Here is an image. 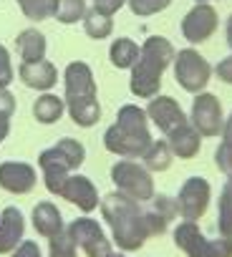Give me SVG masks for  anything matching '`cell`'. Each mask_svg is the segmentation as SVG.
<instances>
[{
	"instance_id": "6",
	"label": "cell",
	"mask_w": 232,
	"mask_h": 257,
	"mask_svg": "<svg viewBox=\"0 0 232 257\" xmlns=\"http://www.w3.org/2000/svg\"><path fill=\"white\" fill-rule=\"evenodd\" d=\"M174 244L187 257H232V237L217 234L214 239L204 237L197 222L182 219L174 227Z\"/></svg>"
},
{
	"instance_id": "30",
	"label": "cell",
	"mask_w": 232,
	"mask_h": 257,
	"mask_svg": "<svg viewBox=\"0 0 232 257\" xmlns=\"http://www.w3.org/2000/svg\"><path fill=\"white\" fill-rule=\"evenodd\" d=\"M152 209L167 219V222H174L179 217V207H177V197H169V194H154L152 199Z\"/></svg>"
},
{
	"instance_id": "12",
	"label": "cell",
	"mask_w": 232,
	"mask_h": 257,
	"mask_svg": "<svg viewBox=\"0 0 232 257\" xmlns=\"http://www.w3.org/2000/svg\"><path fill=\"white\" fill-rule=\"evenodd\" d=\"M219 28V16L212 3H194V8L182 18V36L189 46L207 43Z\"/></svg>"
},
{
	"instance_id": "3",
	"label": "cell",
	"mask_w": 232,
	"mask_h": 257,
	"mask_svg": "<svg viewBox=\"0 0 232 257\" xmlns=\"http://www.w3.org/2000/svg\"><path fill=\"white\" fill-rule=\"evenodd\" d=\"M63 101L66 113L81 128H91L101 118L98 88L93 71L86 61H71L63 71Z\"/></svg>"
},
{
	"instance_id": "29",
	"label": "cell",
	"mask_w": 232,
	"mask_h": 257,
	"mask_svg": "<svg viewBox=\"0 0 232 257\" xmlns=\"http://www.w3.org/2000/svg\"><path fill=\"white\" fill-rule=\"evenodd\" d=\"M127 6L137 18H149V16L167 11L172 6V0H127Z\"/></svg>"
},
{
	"instance_id": "35",
	"label": "cell",
	"mask_w": 232,
	"mask_h": 257,
	"mask_svg": "<svg viewBox=\"0 0 232 257\" xmlns=\"http://www.w3.org/2000/svg\"><path fill=\"white\" fill-rule=\"evenodd\" d=\"M16 108H18L16 96L8 88H0V118H13Z\"/></svg>"
},
{
	"instance_id": "34",
	"label": "cell",
	"mask_w": 232,
	"mask_h": 257,
	"mask_svg": "<svg viewBox=\"0 0 232 257\" xmlns=\"http://www.w3.org/2000/svg\"><path fill=\"white\" fill-rule=\"evenodd\" d=\"M8 257H46V254H43V249L36 239H23Z\"/></svg>"
},
{
	"instance_id": "24",
	"label": "cell",
	"mask_w": 232,
	"mask_h": 257,
	"mask_svg": "<svg viewBox=\"0 0 232 257\" xmlns=\"http://www.w3.org/2000/svg\"><path fill=\"white\" fill-rule=\"evenodd\" d=\"M217 234L232 237V174L224 179L217 199Z\"/></svg>"
},
{
	"instance_id": "25",
	"label": "cell",
	"mask_w": 232,
	"mask_h": 257,
	"mask_svg": "<svg viewBox=\"0 0 232 257\" xmlns=\"http://www.w3.org/2000/svg\"><path fill=\"white\" fill-rule=\"evenodd\" d=\"M86 13H88L86 0H53L51 18H56L61 26H73V23H81Z\"/></svg>"
},
{
	"instance_id": "23",
	"label": "cell",
	"mask_w": 232,
	"mask_h": 257,
	"mask_svg": "<svg viewBox=\"0 0 232 257\" xmlns=\"http://www.w3.org/2000/svg\"><path fill=\"white\" fill-rule=\"evenodd\" d=\"M139 159H142V164H144L152 174H159V172H167V169L172 167L174 154H172V149H169L167 139H154Z\"/></svg>"
},
{
	"instance_id": "15",
	"label": "cell",
	"mask_w": 232,
	"mask_h": 257,
	"mask_svg": "<svg viewBox=\"0 0 232 257\" xmlns=\"http://www.w3.org/2000/svg\"><path fill=\"white\" fill-rule=\"evenodd\" d=\"M61 199H66L68 204H73L76 209H81L83 214L96 212L98 204H101V194H98L96 184L91 182V177L78 174V172H73L66 179V184L61 189Z\"/></svg>"
},
{
	"instance_id": "38",
	"label": "cell",
	"mask_w": 232,
	"mask_h": 257,
	"mask_svg": "<svg viewBox=\"0 0 232 257\" xmlns=\"http://www.w3.org/2000/svg\"><path fill=\"white\" fill-rule=\"evenodd\" d=\"M222 142H227V144H232V113L224 118V126H222Z\"/></svg>"
},
{
	"instance_id": "26",
	"label": "cell",
	"mask_w": 232,
	"mask_h": 257,
	"mask_svg": "<svg viewBox=\"0 0 232 257\" xmlns=\"http://www.w3.org/2000/svg\"><path fill=\"white\" fill-rule=\"evenodd\" d=\"M81 23H83L86 36L93 38V41H106V38L113 33V18L98 13L96 8H88V13H86V18H83Z\"/></svg>"
},
{
	"instance_id": "9",
	"label": "cell",
	"mask_w": 232,
	"mask_h": 257,
	"mask_svg": "<svg viewBox=\"0 0 232 257\" xmlns=\"http://www.w3.org/2000/svg\"><path fill=\"white\" fill-rule=\"evenodd\" d=\"M66 229H68V234L73 237V242L78 244V249L86 257H108L113 252V242L103 232L101 222H96L91 214L76 217L73 222L66 224Z\"/></svg>"
},
{
	"instance_id": "19",
	"label": "cell",
	"mask_w": 232,
	"mask_h": 257,
	"mask_svg": "<svg viewBox=\"0 0 232 257\" xmlns=\"http://www.w3.org/2000/svg\"><path fill=\"white\" fill-rule=\"evenodd\" d=\"M202 139L204 137L187 121V123H182L179 128H174V132L167 137V144H169V149H172V154L177 159H194L202 152Z\"/></svg>"
},
{
	"instance_id": "33",
	"label": "cell",
	"mask_w": 232,
	"mask_h": 257,
	"mask_svg": "<svg viewBox=\"0 0 232 257\" xmlns=\"http://www.w3.org/2000/svg\"><path fill=\"white\" fill-rule=\"evenodd\" d=\"M214 164H217V169H219L224 177L232 174V144L222 142V144L217 147V152H214Z\"/></svg>"
},
{
	"instance_id": "8",
	"label": "cell",
	"mask_w": 232,
	"mask_h": 257,
	"mask_svg": "<svg viewBox=\"0 0 232 257\" xmlns=\"http://www.w3.org/2000/svg\"><path fill=\"white\" fill-rule=\"evenodd\" d=\"M174 81L192 96L207 91L209 81H212V66L209 61L197 51V48H182L174 56Z\"/></svg>"
},
{
	"instance_id": "2",
	"label": "cell",
	"mask_w": 232,
	"mask_h": 257,
	"mask_svg": "<svg viewBox=\"0 0 232 257\" xmlns=\"http://www.w3.org/2000/svg\"><path fill=\"white\" fill-rule=\"evenodd\" d=\"M154 142L149 132L147 108L137 103H124L116 113V121L103 132V147L108 154L122 159H139Z\"/></svg>"
},
{
	"instance_id": "40",
	"label": "cell",
	"mask_w": 232,
	"mask_h": 257,
	"mask_svg": "<svg viewBox=\"0 0 232 257\" xmlns=\"http://www.w3.org/2000/svg\"><path fill=\"white\" fill-rule=\"evenodd\" d=\"M224 38H227V46L232 48V13H229V18L224 23Z\"/></svg>"
},
{
	"instance_id": "17",
	"label": "cell",
	"mask_w": 232,
	"mask_h": 257,
	"mask_svg": "<svg viewBox=\"0 0 232 257\" xmlns=\"http://www.w3.org/2000/svg\"><path fill=\"white\" fill-rule=\"evenodd\" d=\"M26 239V214L21 207L8 204L0 209V254H11Z\"/></svg>"
},
{
	"instance_id": "42",
	"label": "cell",
	"mask_w": 232,
	"mask_h": 257,
	"mask_svg": "<svg viewBox=\"0 0 232 257\" xmlns=\"http://www.w3.org/2000/svg\"><path fill=\"white\" fill-rule=\"evenodd\" d=\"M194 3H209V0H194Z\"/></svg>"
},
{
	"instance_id": "10",
	"label": "cell",
	"mask_w": 232,
	"mask_h": 257,
	"mask_svg": "<svg viewBox=\"0 0 232 257\" xmlns=\"http://www.w3.org/2000/svg\"><path fill=\"white\" fill-rule=\"evenodd\" d=\"M212 202V184L204 177H189L177 192V207L179 217L187 222H199Z\"/></svg>"
},
{
	"instance_id": "28",
	"label": "cell",
	"mask_w": 232,
	"mask_h": 257,
	"mask_svg": "<svg viewBox=\"0 0 232 257\" xmlns=\"http://www.w3.org/2000/svg\"><path fill=\"white\" fill-rule=\"evenodd\" d=\"M21 13L28 18V21H48L51 13H53V0H16Z\"/></svg>"
},
{
	"instance_id": "7",
	"label": "cell",
	"mask_w": 232,
	"mask_h": 257,
	"mask_svg": "<svg viewBox=\"0 0 232 257\" xmlns=\"http://www.w3.org/2000/svg\"><path fill=\"white\" fill-rule=\"evenodd\" d=\"M111 182L116 192H122L137 202H152L157 189H154V174L137 159H122L113 162L111 167Z\"/></svg>"
},
{
	"instance_id": "5",
	"label": "cell",
	"mask_w": 232,
	"mask_h": 257,
	"mask_svg": "<svg viewBox=\"0 0 232 257\" xmlns=\"http://www.w3.org/2000/svg\"><path fill=\"white\" fill-rule=\"evenodd\" d=\"M83 162H86V147L73 137H63L53 147L43 149L38 154V172H41V182L48 189V194L61 197L66 179L73 172H78Z\"/></svg>"
},
{
	"instance_id": "27",
	"label": "cell",
	"mask_w": 232,
	"mask_h": 257,
	"mask_svg": "<svg viewBox=\"0 0 232 257\" xmlns=\"http://www.w3.org/2000/svg\"><path fill=\"white\" fill-rule=\"evenodd\" d=\"M46 257H78V244L73 242L68 229H63V232H58L48 239Z\"/></svg>"
},
{
	"instance_id": "20",
	"label": "cell",
	"mask_w": 232,
	"mask_h": 257,
	"mask_svg": "<svg viewBox=\"0 0 232 257\" xmlns=\"http://www.w3.org/2000/svg\"><path fill=\"white\" fill-rule=\"evenodd\" d=\"M16 51H18L21 61H41V58H46V51H48L46 33L38 31V28H23L16 36Z\"/></svg>"
},
{
	"instance_id": "13",
	"label": "cell",
	"mask_w": 232,
	"mask_h": 257,
	"mask_svg": "<svg viewBox=\"0 0 232 257\" xmlns=\"http://www.w3.org/2000/svg\"><path fill=\"white\" fill-rule=\"evenodd\" d=\"M41 182V172L31 164V162H0V189L23 197L31 194L36 189V184Z\"/></svg>"
},
{
	"instance_id": "41",
	"label": "cell",
	"mask_w": 232,
	"mask_h": 257,
	"mask_svg": "<svg viewBox=\"0 0 232 257\" xmlns=\"http://www.w3.org/2000/svg\"><path fill=\"white\" fill-rule=\"evenodd\" d=\"M108 257H129V252H122V249H113Z\"/></svg>"
},
{
	"instance_id": "18",
	"label": "cell",
	"mask_w": 232,
	"mask_h": 257,
	"mask_svg": "<svg viewBox=\"0 0 232 257\" xmlns=\"http://www.w3.org/2000/svg\"><path fill=\"white\" fill-rule=\"evenodd\" d=\"M31 224H33L38 237L51 239L53 234L63 232L68 222H63V214L56 207V202H36V207L31 212Z\"/></svg>"
},
{
	"instance_id": "16",
	"label": "cell",
	"mask_w": 232,
	"mask_h": 257,
	"mask_svg": "<svg viewBox=\"0 0 232 257\" xmlns=\"http://www.w3.org/2000/svg\"><path fill=\"white\" fill-rule=\"evenodd\" d=\"M18 78L26 88L31 91H38V93H46V91H53L61 73L58 68L48 61V58H41V61H23L18 66Z\"/></svg>"
},
{
	"instance_id": "32",
	"label": "cell",
	"mask_w": 232,
	"mask_h": 257,
	"mask_svg": "<svg viewBox=\"0 0 232 257\" xmlns=\"http://www.w3.org/2000/svg\"><path fill=\"white\" fill-rule=\"evenodd\" d=\"M144 222H147L149 237H162V234H167V229H169V222H167V219H162L152 207H149V209H144Z\"/></svg>"
},
{
	"instance_id": "11",
	"label": "cell",
	"mask_w": 232,
	"mask_h": 257,
	"mask_svg": "<svg viewBox=\"0 0 232 257\" xmlns=\"http://www.w3.org/2000/svg\"><path fill=\"white\" fill-rule=\"evenodd\" d=\"M189 123L197 128L202 137H219L222 126H224V113H222V103L214 93L202 91L194 96L192 101V113H189Z\"/></svg>"
},
{
	"instance_id": "37",
	"label": "cell",
	"mask_w": 232,
	"mask_h": 257,
	"mask_svg": "<svg viewBox=\"0 0 232 257\" xmlns=\"http://www.w3.org/2000/svg\"><path fill=\"white\" fill-rule=\"evenodd\" d=\"M127 6V0H93V6L91 8H96L98 13H103V16H116L122 8Z\"/></svg>"
},
{
	"instance_id": "1",
	"label": "cell",
	"mask_w": 232,
	"mask_h": 257,
	"mask_svg": "<svg viewBox=\"0 0 232 257\" xmlns=\"http://www.w3.org/2000/svg\"><path fill=\"white\" fill-rule=\"evenodd\" d=\"M98 212H101L106 227L111 229V242L116 244V249L139 252L147 244L149 229L144 222L142 202H137L122 192H111V194L101 197Z\"/></svg>"
},
{
	"instance_id": "21",
	"label": "cell",
	"mask_w": 232,
	"mask_h": 257,
	"mask_svg": "<svg viewBox=\"0 0 232 257\" xmlns=\"http://www.w3.org/2000/svg\"><path fill=\"white\" fill-rule=\"evenodd\" d=\"M33 118L43 126H51V123H58L66 113V101L61 96H56L53 91H46L41 93L36 101H33Z\"/></svg>"
},
{
	"instance_id": "31",
	"label": "cell",
	"mask_w": 232,
	"mask_h": 257,
	"mask_svg": "<svg viewBox=\"0 0 232 257\" xmlns=\"http://www.w3.org/2000/svg\"><path fill=\"white\" fill-rule=\"evenodd\" d=\"M13 81H16V68H13L11 51L0 43V88H8Z\"/></svg>"
},
{
	"instance_id": "36",
	"label": "cell",
	"mask_w": 232,
	"mask_h": 257,
	"mask_svg": "<svg viewBox=\"0 0 232 257\" xmlns=\"http://www.w3.org/2000/svg\"><path fill=\"white\" fill-rule=\"evenodd\" d=\"M212 73H214L222 83L232 86V53H229V56H224L222 61H217V66L212 68Z\"/></svg>"
},
{
	"instance_id": "39",
	"label": "cell",
	"mask_w": 232,
	"mask_h": 257,
	"mask_svg": "<svg viewBox=\"0 0 232 257\" xmlns=\"http://www.w3.org/2000/svg\"><path fill=\"white\" fill-rule=\"evenodd\" d=\"M11 134V118H0V144H3Z\"/></svg>"
},
{
	"instance_id": "14",
	"label": "cell",
	"mask_w": 232,
	"mask_h": 257,
	"mask_svg": "<svg viewBox=\"0 0 232 257\" xmlns=\"http://www.w3.org/2000/svg\"><path fill=\"white\" fill-rule=\"evenodd\" d=\"M147 116H149V123H154L164 137H169L174 128H179L182 123L189 121L187 113H184V108L179 106V101H174L172 96H162V93H157L154 98H149Z\"/></svg>"
},
{
	"instance_id": "22",
	"label": "cell",
	"mask_w": 232,
	"mask_h": 257,
	"mask_svg": "<svg viewBox=\"0 0 232 257\" xmlns=\"http://www.w3.org/2000/svg\"><path fill=\"white\" fill-rule=\"evenodd\" d=\"M139 53H142V46H137V41H132L127 36L111 41V46H108V61L119 71H132L134 63L139 61Z\"/></svg>"
},
{
	"instance_id": "4",
	"label": "cell",
	"mask_w": 232,
	"mask_h": 257,
	"mask_svg": "<svg viewBox=\"0 0 232 257\" xmlns=\"http://www.w3.org/2000/svg\"><path fill=\"white\" fill-rule=\"evenodd\" d=\"M174 46L169 38L164 36H149L144 43H142V53H139V61L134 63L132 68V76H129V91L137 96V98H154L162 88V76L164 71L174 63Z\"/></svg>"
}]
</instances>
